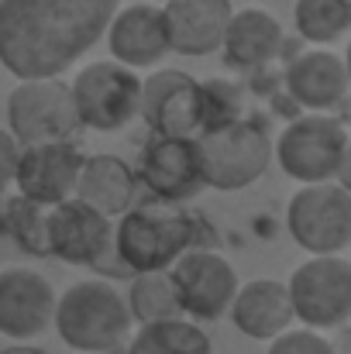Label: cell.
Here are the masks:
<instances>
[{
  "instance_id": "obj_1",
  "label": "cell",
  "mask_w": 351,
  "mask_h": 354,
  "mask_svg": "<svg viewBox=\"0 0 351 354\" xmlns=\"http://www.w3.org/2000/svg\"><path fill=\"white\" fill-rule=\"evenodd\" d=\"M120 0H0V66L24 80H59L107 31Z\"/></svg>"
},
{
  "instance_id": "obj_2",
  "label": "cell",
  "mask_w": 351,
  "mask_h": 354,
  "mask_svg": "<svg viewBox=\"0 0 351 354\" xmlns=\"http://www.w3.org/2000/svg\"><path fill=\"white\" fill-rule=\"evenodd\" d=\"M190 248H197V227L190 210L176 203H134L114 224V254L127 275L169 272Z\"/></svg>"
},
{
  "instance_id": "obj_3",
  "label": "cell",
  "mask_w": 351,
  "mask_h": 354,
  "mask_svg": "<svg viewBox=\"0 0 351 354\" xmlns=\"http://www.w3.org/2000/svg\"><path fill=\"white\" fill-rule=\"evenodd\" d=\"M52 324L76 354L90 351H117L131 330V317L124 306V296L107 279H87L69 286L55 299Z\"/></svg>"
},
{
  "instance_id": "obj_4",
  "label": "cell",
  "mask_w": 351,
  "mask_h": 354,
  "mask_svg": "<svg viewBox=\"0 0 351 354\" xmlns=\"http://www.w3.org/2000/svg\"><path fill=\"white\" fill-rule=\"evenodd\" d=\"M197 165L204 189L237 193L255 186L272 165L269 131L255 120H237L217 131L197 134Z\"/></svg>"
},
{
  "instance_id": "obj_5",
  "label": "cell",
  "mask_w": 351,
  "mask_h": 354,
  "mask_svg": "<svg viewBox=\"0 0 351 354\" xmlns=\"http://www.w3.org/2000/svg\"><path fill=\"white\" fill-rule=\"evenodd\" d=\"M272 158L289 179L303 186L338 183V176L348 169V127L341 118L303 114L286 124L272 145Z\"/></svg>"
},
{
  "instance_id": "obj_6",
  "label": "cell",
  "mask_w": 351,
  "mask_h": 354,
  "mask_svg": "<svg viewBox=\"0 0 351 354\" xmlns=\"http://www.w3.org/2000/svg\"><path fill=\"white\" fill-rule=\"evenodd\" d=\"M286 296L293 320H303L307 330H334L345 327L351 317V265L341 254L310 258L293 268Z\"/></svg>"
},
{
  "instance_id": "obj_7",
  "label": "cell",
  "mask_w": 351,
  "mask_h": 354,
  "mask_svg": "<svg viewBox=\"0 0 351 354\" xmlns=\"http://www.w3.org/2000/svg\"><path fill=\"white\" fill-rule=\"evenodd\" d=\"M169 282L179 303V317L190 324H214L231 310V299L237 292V272L234 265L217 254L214 248H190L169 265Z\"/></svg>"
},
{
  "instance_id": "obj_8",
  "label": "cell",
  "mask_w": 351,
  "mask_h": 354,
  "mask_svg": "<svg viewBox=\"0 0 351 354\" xmlns=\"http://www.w3.org/2000/svg\"><path fill=\"white\" fill-rule=\"evenodd\" d=\"M76 120L90 131H120L141 114V80L117 62H90L69 83Z\"/></svg>"
},
{
  "instance_id": "obj_9",
  "label": "cell",
  "mask_w": 351,
  "mask_h": 354,
  "mask_svg": "<svg viewBox=\"0 0 351 354\" xmlns=\"http://www.w3.org/2000/svg\"><path fill=\"white\" fill-rule=\"evenodd\" d=\"M289 237L314 258L341 254L351 244V196L341 183L303 186L286 207Z\"/></svg>"
},
{
  "instance_id": "obj_10",
  "label": "cell",
  "mask_w": 351,
  "mask_h": 354,
  "mask_svg": "<svg viewBox=\"0 0 351 354\" xmlns=\"http://www.w3.org/2000/svg\"><path fill=\"white\" fill-rule=\"evenodd\" d=\"M80 127L69 83L62 80H24L7 97V134L14 145H45V141H69Z\"/></svg>"
},
{
  "instance_id": "obj_11",
  "label": "cell",
  "mask_w": 351,
  "mask_h": 354,
  "mask_svg": "<svg viewBox=\"0 0 351 354\" xmlns=\"http://www.w3.org/2000/svg\"><path fill=\"white\" fill-rule=\"evenodd\" d=\"M155 138H197L204 127L200 80L183 69H159L141 80V114Z\"/></svg>"
},
{
  "instance_id": "obj_12",
  "label": "cell",
  "mask_w": 351,
  "mask_h": 354,
  "mask_svg": "<svg viewBox=\"0 0 351 354\" xmlns=\"http://www.w3.org/2000/svg\"><path fill=\"white\" fill-rule=\"evenodd\" d=\"M83 158L87 155L73 141H45L21 148L14 165V186L21 200L38 207H55L73 200Z\"/></svg>"
},
{
  "instance_id": "obj_13",
  "label": "cell",
  "mask_w": 351,
  "mask_h": 354,
  "mask_svg": "<svg viewBox=\"0 0 351 354\" xmlns=\"http://www.w3.org/2000/svg\"><path fill=\"white\" fill-rule=\"evenodd\" d=\"M134 179H141L152 200L183 207L204 189L200 165H197V138H155L152 134L148 145L141 148Z\"/></svg>"
},
{
  "instance_id": "obj_14",
  "label": "cell",
  "mask_w": 351,
  "mask_h": 354,
  "mask_svg": "<svg viewBox=\"0 0 351 354\" xmlns=\"http://www.w3.org/2000/svg\"><path fill=\"white\" fill-rule=\"evenodd\" d=\"M114 248V224L80 200L48 207V254L66 265L97 268Z\"/></svg>"
},
{
  "instance_id": "obj_15",
  "label": "cell",
  "mask_w": 351,
  "mask_h": 354,
  "mask_svg": "<svg viewBox=\"0 0 351 354\" xmlns=\"http://www.w3.org/2000/svg\"><path fill=\"white\" fill-rule=\"evenodd\" d=\"M231 14V0H165L159 7L169 52L190 59L221 52Z\"/></svg>"
},
{
  "instance_id": "obj_16",
  "label": "cell",
  "mask_w": 351,
  "mask_h": 354,
  "mask_svg": "<svg viewBox=\"0 0 351 354\" xmlns=\"http://www.w3.org/2000/svg\"><path fill=\"white\" fill-rule=\"evenodd\" d=\"M55 313V289L35 268H3L0 272V334L14 341L38 337L48 330Z\"/></svg>"
},
{
  "instance_id": "obj_17",
  "label": "cell",
  "mask_w": 351,
  "mask_h": 354,
  "mask_svg": "<svg viewBox=\"0 0 351 354\" xmlns=\"http://www.w3.org/2000/svg\"><path fill=\"white\" fill-rule=\"evenodd\" d=\"M286 93L307 114H327L348 97V66L334 52H303L286 66Z\"/></svg>"
},
{
  "instance_id": "obj_18",
  "label": "cell",
  "mask_w": 351,
  "mask_h": 354,
  "mask_svg": "<svg viewBox=\"0 0 351 354\" xmlns=\"http://www.w3.org/2000/svg\"><path fill=\"white\" fill-rule=\"evenodd\" d=\"M107 45L117 66L124 69H148L159 66L169 55L165 45V31H162V17L159 7L152 3H131V7H117V14L107 24Z\"/></svg>"
},
{
  "instance_id": "obj_19",
  "label": "cell",
  "mask_w": 351,
  "mask_h": 354,
  "mask_svg": "<svg viewBox=\"0 0 351 354\" xmlns=\"http://www.w3.org/2000/svg\"><path fill=\"white\" fill-rule=\"evenodd\" d=\"M282 41H286L282 24L269 10L244 7V10L231 14L221 52H224V62L231 69L251 73V69H265L269 62H276L279 52H282Z\"/></svg>"
},
{
  "instance_id": "obj_20",
  "label": "cell",
  "mask_w": 351,
  "mask_h": 354,
  "mask_svg": "<svg viewBox=\"0 0 351 354\" xmlns=\"http://www.w3.org/2000/svg\"><path fill=\"white\" fill-rule=\"evenodd\" d=\"M231 324L251 341H276L293 324L286 286L276 279H251L237 286L231 299Z\"/></svg>"
},
{
  "instance_id": "obj_21",
  "label": "cell",
  "mask_w": 351,
  "mask_h": 354,
  "mask_svg": "<svg viewBox=\"0 0 351 354\" xmlns=\"http://www.w3.org/2000/svg\"><path fill=\"white\" fill-rule=\"evenodd\" d=\"M134 193H138V179L124 158L90 155V158H83L73 200H80L83 207H90L111 221V217H124L134 207Z\"/></svg>"
},
{
  "instance_id": "obj_22",
  "label": "cell",
  "mask_w": 351,
  "mask_h": 354,
  "mask_svg": "<svg viewBox=\"0 0 351 354\" xmlns=\"http://www.w3.org/2000/svg\"><path fill=\"white\" fill-rule=\"evenodd\" d=\"M124 354H214V348H210V337L197 324L176 317V320L138 327V334L131 337V348Z\"/></svg>"
},
{
  "instance_id": "obj_23",
  "label": "cell",
  "mask_w": 351,
  "mask_h": 354,
  "mask_svg": "<svg viewBox=\"0 0 351 354\" xmlns=\"http://www.w3.org/2000/svg\"><path fill=\"white\" fill-rule=\"evenodd\" d=\"M124 306H127V317L138 320L141 327L179 317V303H176V292H172V282L165 272L131 275V289L124 296Z\"/></svg>"
},
{
  "instance_id": "obj_24",
  "label": "cell",
  "mask_w": 351,
  "mask_h": 354,
  "mask_svg": "<svg viewBox=\"0 0 351 354\" xmlns=\"http://www.w3.org/2000/svg\"><path fill=\"white\" fill-rule=\"evenodd\" d=\"M296 31L314 45H331L351 28V0H296Z\"/></svg>"
},
{
  "instance_id": "obj_25",
  "label": "cell",
  "mask_w": 351,
  "mask_h": 354,
  "mask_svg": "<svg viewBox=\"0 0 351 354\" xmlns=\"http://www.w3.org/2000/svg\"><path fill=\"white\" fill-rule=\"evenodd\" d=\"M200 111H204V131H217V127H228L237 120H248V93L241 83L234 80H204L200 83Z\"/></svg>"
},
{
  "instance_id": "obj_26",
  "label": "cell",
  "mask_w": 351,
  "mask_h": 354,
  "mask_svg": "<svg viewBox=\"0 0 351 354\" xmlns=\"http://www.w3.org/2000/svg\"><path fill=\"white\" fill-rule=\"evenodd\" d=\"M10 231L24 251L48 258V207H38L17 196V203L10 207Z\"/></svg>"
},
{
  "instance_id": "obj_27",
  "label": "cell",
  "mask_w": 351,
  "mask_h": 354,
  "mask_svg": "<svg viewBox=\"0 0 351 354\" xmlns=\"http://www.w3.org/2000/svg\"><path fill=\"white\" fill-rule=\"evenodd\" d=\"M269 354H334V348H331V341L324 334L296 327V330H282L269 344Z\"/></svg>"
},
{
  "instance_id": "obj_28",
  "label": "cell",
  "mask_w": 351,
  "mask_h": 354,
  "mask_svg": "<svg viewBox=\"0 0 351 354\" xmlns=\"http://www.w3.org/2000/svg\"><path fill=\"white\" fill-rule=\"evenodd\" d=\"M17 145H14V138L0 127V200H3V193L14 186V165H17Z\"/></svg>"
},
{
  "instance_id": "obj_29",
  "label": "cell",
  "mask_w": 351,
  "mask_h": 354,
  "mask_svg": "<svg viewBox=\"0 0 351 354\" xmlns=\"http://www.w3.org/2000/svg\"><path fill=\"white\" fill-rule=\"evenodd\" d=\"M0 354H48V351H42V348H31V344H10V348H3Z\"/></svg>"
},
{
  "instance_id": "obj_30",
  "label": "cell",
  "mask_w": 351,
  "mask_h": 354,
  "mask_svg": "<svg viewBox=\"0 0 351 354\" xmlns=\"http://www.w3.org/2000/svg\"><path fill=\"white\" fill-rule=\"evenodd\" d=\"M90 354H117V351H90Z\"/></svg>"
},
{
  "instance_id": "obj_31",
  "label": "cell",
  "mask_w": 351,
  "mask_h": 354,
  "mask_svg": "<svg viewBox=\"0 0 351 354\" xmlns=\"http://www.w3.org/2000/svg\"><path fill=\"white\" fill-rule=\"evenodd\" d=\"M162 3H165V0H162Z\"/></svg>"
}]
</instances>
